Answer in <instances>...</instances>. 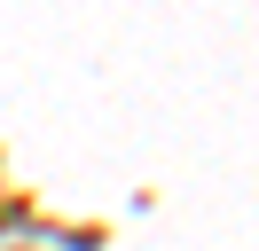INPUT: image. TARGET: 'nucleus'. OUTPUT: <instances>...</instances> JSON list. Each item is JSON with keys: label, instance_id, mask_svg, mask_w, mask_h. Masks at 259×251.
I'll use <instances>...</instances> for the list:
<instances>
[{"label": "nucleus", "instance_id": "1", "mask_svg": "<svg viewBox=\"0 0 259 251\" xmlns=\"http://www.w3.org/2000/svg\"><path fill=\"white\" fill-rule=\"evenodd\" d=\"M0 251H32V235H24V228H0Z\"/></svg>", "mask_w": 259, "mask_h": 251}]
</instances>
